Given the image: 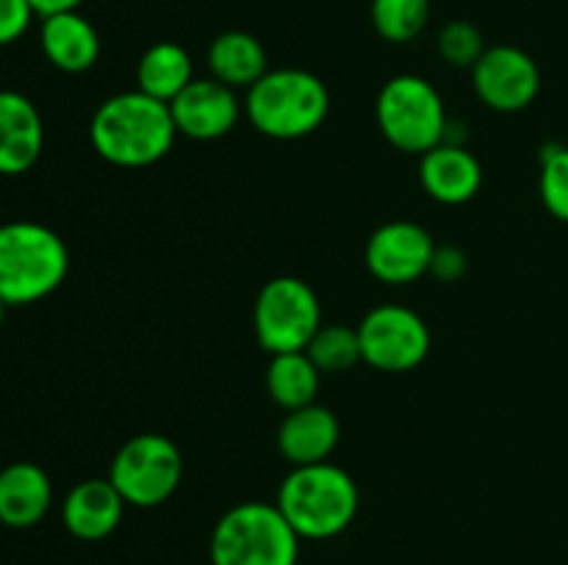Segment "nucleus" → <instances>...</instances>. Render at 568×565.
<instances>
[{
    "instance_id": "obj_1",
    "label": "nucleus",
    "mask_w": 568,
    "mask_h": 565,
    "mask_svg": "<svg viewBox=\"0 0 568 565\" xmlns=\"http://www.w3.org/2000/svg\"><path fill=\"white\" fill-rule=\"evenodd\" d=\"M178 136L170 103L139 92H120L98 105L89 125L94 153L122 170L159 164Z\"/></svg>"
},
{
    "instance_id": "obj_2",
    "label": "nucleus",
    "mask_w": 568,
    "mask_h": 565,
    "mask_svg": "<svg viewBox=\"0 0 568 565\" xmlns=\"http://www.w3.org/2000/svg\"><path fill=\"white\" fill-rule=\"evenodd\" d=\"M275 504L300 541H331L353 526L361 493L347 471L325 460L314 465H292L277 487Z\"/></svg>"
},
{
    "instance_id": "obj_3",
    "label": "nucleus",
    "mask_w": 568,
    "mask_h": 565,
    "mask_svg": "<svg viewBox=\"0 0 568 565\" xmlns=\"http://www.w3.org/2000/svg\"><path fill=\"white\" fill-rule=\"evenodd\" d=\"M70 271L64 238L39 222L0 225V299L6 305H31L50 297Z\"/></svg>"
},
{
    "instance_id": "obj_4",
    "label": "nucleus",
    "mask_w": 568,
    "mask_h": 565,
    "mask_svg": "<svg viewBox=\"0 0 568 565\" xmlns=\"http://www.w3.org/2000/svg\"><path fill=\"white\" fill-rule=\"evenodd\" d=\"M244 114L264 136L294 142L322 127L331 114V92L308 70H270L247 89Z\"/></svg>"
},
{
    "instance_id": "obj_5",
    "label": "nucleus",
    "mask_w": 568,
    "mask_h": 565,
    "mask_svg": "<svg viewBox=\"0 0 568 565\" xmlns=\"http://www.w3.org/2000/svg\"><path fill=\"white\" fill-rule=\"evenodd\" d=\"M209 557L211 565H297L300 535L277 504L242 502L214 524Z\"/></svg>"
},
{
    "instance_id": "obj_6",
    "label": "nucleus",
    "mask_w": 568,
    "mask_h": 565,
    "mask_svg": "<svg viewBox=\"0 0 568 565\" xmlns=\"http://www.w3.org/2000/svg\"><path fill=\"white\" fill-rule=\"evenodd\" d=\"M375 116L386 142L399 153L425 155L447 138V109L427 78L394 75L386 81L377 94Z\"/></svg>"
},
{
    "instance_id": "obj_7",
    "label": "nucleus",
    "mask_w": 568,
    "mask_h": 565,
    "mask_svg": "<svg viewBox=\"0 0 568 565\" xmlns=\"http://www.w3.org/2000/svg\"><path fill=\"white\" fill-rule=\"evenodd\" d=\"M322 327V305L314 288L292 275L264 282L253 305V330L270 355L305 352Z\"/></svg>"
},
{
    "instance_id": "obj_8",
    "label": "nucleus",
    "mask_w": 568,
    "mask_h": 565,
    "mask_svg": "<svg viewBox=\"0 0 568 565\" xmlns=\"http://www.w3.org/2000/svg\"><path fill=\"white\" fill-rule=\"evenodd\" d=\"M183 454L175 441L159 432H142L120 446L109 469L111 485L131 507H159L178 491Z\"/></svg>"
},
{
    "instance_id": "obj_9",
    "label": "nucleus",
    "mask_w": 568,
    "mask_h": 565,
    "mask_svg": "<svg viewBox=\"0 0 568 565\" xmlns=\"http://www.w3.org/2000/svg\"><path fill=\"white\" fill-rule=\"evenodd\" d=\"M364 363L386 374H403L430 355V327L405 305H377L358 325Z\"/></svg>"
},
{
    "instance_id": "obj_10",
    "label": "nucleus",
    "mask_w": 568,
    "mask_h": 565,
    "mask_svg": "<svg viewBox=\"0 0 568 565\" xmlns=\"http://www.w3.org/2000/svg\"><path fill=\"white\" fill-rule=\"evenodd\" d=\"M471 86L488 109L499 114H516L536 103L541 92V70L521 48L494 44L471 66Z\"/></svg>"
},
{
    "instance_id": "obj_11",
    "label": "nucleus",
    "mask_w": 568,
    "mask_h": 565,
    "mask_svg": "<svg viewBox=\"0 0 568 565\" xmlns=\"http://www.w3.org/2000/svg\"><path fill=\"white\" fill-rule=\"evenodd\" d=\"M436 242L422 225L408 219L386 222L369 236L364 249L366 269L388 286H408L430 275Z\"/></svg>"
},
{
    "instance_id": "obj_12",
    "label": "nucleus",
    "mask_w": 568,
    "mask_h": 565,
    "mask_svg": "<svg viewBox=\"0 0 568 565\" xmlns=\"http://www.w3.org/2000/svg\"><path fill=\"white\" fill-rule=\"evenodd\" d=\"M172 120L181 136L194 142H214L227 136L242 116L236 89L216 78H194L170 103Z\"/></svg>"
},
{
    "instance_id": "obj_13",
    "label": "nucleus",
    "mask_w": 568,
    "mask_h": 565,
    "mask_svg": "<svg viewBox=\"0 0 568 565\" xmlns=\"http://www.w3.org/2000/svg\"><path fill=\"white\" fill-rule=\"evenodd\" d=\"M44 125L37 105L20 92H0V175H22L39 161Z\"/></svg>"
},
{
    "instance_id": "obj_14",
    "label": "nucleus",
    "mask_w": 568,
    "mask_h": 565,
    "mask_svg": "<svg viewBox=\"0 0 568 565\" xmlns=\"http://www.w3.org/2000/svg\"><path fill=\"white\" fill-rule=\"evenodd\" d=\"M125 507V499L111 485L109 476L105 480H83L67 493L64 504H61V521L72 537L94 543L114 535Z\"/></svg>"
},
{
    "instance_id": "obj_15",
    "label": "nucleus",
    "mask_w": 568,
    "mask_h": 565,
    "mask_svg": "<svg viewBox=\"0 0 568 565\" xmlns=\"http://www.w3.org/2000/svg\"><path fill=\"white\" fill-rule=\"evenodd\" d=\"M342 441V424L336 413L322 404H305L288 410L277 430V449L292 465H314L331 460Z\"/></svg>"
},
{
    "instance_id": "obj_16",
    "label": "nucleus",
    "mask_w": 568,
    "mask_h": 565,
    "mask_svg": "<svg viewBox=\"0 0 568 565\" xmlns=\"http://www.w3.org/2000/svg\"><path fill=\"white\" fill-rule=\"evenodd\" d=\"M419 181L442 205H464L480 192L483 166L464 144H438L422 155Z\"/></svg>"
},
{
    "instance_id": "obj_17",
    "label": "nucleus",
    "mask_w": 568,
    "mask_h": 565,
    "mask_svg": "<svg viewBox=\"0 0 568 565\" xmlns=\"http://www.w3.org/2000/svg\"><path fill=\"white\" fill-rule=\"evenodd\" d=\"M53 504V482L48 471L28 460L0 471V524L11 530L37 526Z\"/></svg>"
},
{
    "instance_id": "obj_18",
    "label": "nucleus",
    "mask_w": 568,
    "mask_h": 565,
    "mask_svg": "<svg viewBox=\"0 0 568 565\" xmlns=\"http://www.w3.org/2000/svg\"><path fill=\"white\" fill-rule=\"evenodd\" d=\"M42 53L55 70L87 72L100 59V37L92 22L78 11H61V14L44 17L42 31H39Z\"/></svg>"
},
{
    "instance_id": "obj_19",
    "label": "nucleus",
    "mask_w": 568,
    "mask_h": 565,
    "mask_svg": "<svg viewBox=\"0 0 568 565\" xmlns=\"http://www.w3.org/2000/svg\"><path fill=\"white\" fill-rule=\"evenodd\" d=\"M211 78L231 89H250L270 72L266 50L253 33L225 31L209 48Z\"/></svg>"
},
{
    "instance_id": "obj_20",
    "label": "nucleus",
    "mask_w": 568,
    "mask_h": 565,
    "mask_svg": "<svg viewBox=\"0 0 568 565\" xmlns=\"http://www.w3.org/2000/svg\"><path fill=\"white\" fill-rule=\"evenodd\" d=\"M194 81L192 55L178 42H155L142 53L136 66L139 92L172 103Z\"/></svg>"
},
{
    "instance_id": "obj_21",
    "label": "nucleus",
    "mask_w": 568,
    "mask_h": 565,
    "mask_svg": "<svg viewBox=\"0 0 568 565\" xmlns=\"http://www.w3.org/2000/svg\"><path fill=\"white\" fill-rule=\"evenodd\" d=\"M322 371L316 369L308 352H283L272 355L266 366V391L272 402L283 410H300L305 404H314L320 397Z\"/></svg>"
},
{
    "instance_id": "obj_22",
    "label": "nucleus",
    "mask_w": 568,
    "mask_h": 565,
    "mask_svg": "<svg viewBox=\"0 0 568 565\" xmlns=\"http://www.w3.org/2000/svg\"><path fill=\"white\" fill-rule=\"evenodd\" d=\"M305 352L322 374H342L364 360L358 327L347 325H322Z\"/></svg>"
},
{
    "instance_id": "obj_23",
    "label": "nucleus",
    "mask_w": 568,
    "mask_h": 565,
    "mask_svg": "<svg viewBox=\"0 0 568 565\" xmlns=\"http://www.w3.org/2000/svg\"><path fill=\"white\" fill-rule=\"evenodd\" d=\"M372 25L386 42H414L430 22V0H372Z\"/></svg>"
},
{
    "instance_id": "obj_24",
    "label": "nucleus",
    "mask_w": 568,
    "mask_h": 565,
    "mask_svg": "<svg viewBox=\"0 0 568 565\" xmlns=\"http://www.w3.org/2000/svg\"><path fill=\"white\" fill-rule=\"evenodd\" d=\"M541 203L555 219L568 222V147L549 144L541 153V177H538Z\"/></svg>"
},
{
    "instance_id": "obj_25",
    "label": "nucleus",
    "mask_w": 568,
    "mask_h": 565,
    "mask_svg": "<svg viewBox=\"0 0 568 565\" xmlns=\"http://www.w3.org/2000/svg\"><path fill=\"white\" fill-rule=\"evenodd\" d=\"M486 50V37L469 20L447 22L438 33V53L449 66H458V70H471Z\"/></svg>"
},
{
    "instance_id": "obj_26",
    "label": "nucleus",
    "mask_w": 568,
    "mask_h": 565,
    "mask_svg": "<svg viewBox=\"0 0 568 565\" xmlns=\"http://www.w3.org/2000/svg\"><path fill=\"white\" fill-rule=\"evenodd\" d=\"M33 9L28 0H0V48L17 42L28 31Z\"/></svg>"
},
{
    "instance_id": "obj_27",
    "label": "nucleus",
    "mask_w": 568,
    "mask_h": 565,
    "mask_svg": "<svg viewBox=\"0 0 568 565\" xmlns=\"http://www.w3.org/2000/svg\"><path fill=\"white\" fill-rule=\"evenodd\" d=\"M430 275L444 282H455L458 277L466 275V253L464 249L453 247V244H442L436 247L430 260Z\"/></svg>"
},
{
    "instance_id": "obj_28",
    "label": "nucleus",
    "mask_w": 568,
    "mask_h": 565,
    "mask_svg": "<svg viewBox=\"0 0 568 565\" xmlns=\"http://www.w3.org/2000/svg\"><path fill=\"white\" fill-rule=\"evenodd\" d=\"M28 3H31L33 14H39L44 20V17L61 14V11H78V6L83 0H28Z\"/></svg>"
},
{
    "instance_id": "obj_29",
    "label": "nucleus",
    "mask_w": 568,
    "mask_h": 565,
    "mask_svg": "<svg viewBox=\"0 0 568 565\" xmlns=\"http://www.w3.org/2000/svg\"><path fill=\"white\" fill-rule=\"evenodd\" d=\"M6 308H9V305L3 302V299H0V325H3V316H6Z\"/></svg>"
}]
</instances>
